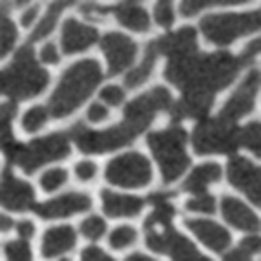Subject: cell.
I'll list each match as a JSON object with an SVG mask.
<instances>
[{
    "label": "cell",
    "instance_id": "cell-46",
    "mask_svg": "<svg viewBox=\"0 0 261 261\" xmlns=\"http://www.w3.org/2000/svg\"><path fill=\"white\" fill-rule=\"evenodd\" d=\"M249 256L251 254H247L244 249H236V251H232V253H228V254H225L223 256V259H230V261H236V259H249Z\"/></svg>",
    "mask_w": 261,
    "mask_h": 261
},
{
    "label": "cell",
    "instance_id": "cell-43",
    "mask_svg": "<svg viewBox=\"0 0 261 261\" xmlns=\"http://www.w3.org/2000/svg\"><path fill=\"white\" fill-rule=\"evenodd\" d=\"M106 116H108V111H106V108L100 104H92L90 109H88V119L94 123L102 121Z\"/></svg>",
    "mask_w": 261,
    "mask_h": 261
},
{
    "label": "cell",
    "instance_id": "cell-6",
    "mask_svg": "<svg viewBox=\"0 0 261 261\" xmlns=\"http://www.w3.org/2000/svg\"><path fill=\"white\" fill-rule=\"evenodd\" d=\"M239 132L236 121L204 118L194 130V150L197 154H233L239 149Z\"/></svg>",
    "mask_w": 261,
    "mask_h": 261
},
{
    "label": "cell",
    "instance_id": "cell-26",
    "mask_svg": "<svg viewBox=\"0 0 261 261\" xmlns=\"http://www.w3.org/2000/svg\"><path fill=\"white\" fill-rule=\"evenodd\" d=\"M220 176H222V168L218 165H215V163H206V165H202V166H197L196 170L190 173V176L184 184V190L197 194V196L199 194H204L206 185L220 180Z\"/></svg>",
    "mask_w": 261,
    "mask_h": 261
},
{
    "label": "cell",
    "instance_id": "cell-5",
    "mask_svg": "<svg viewBox=\"0 0 261 261\" xmlns=\"http://www.w3.org/2000/svg\"><path fill=\"white\" fill-rule=\"evenodd\" d=\"M185 142H187V132L180 126L147 135V144L161 168L165 184L175 182L187 170L190 159L185 152Z\"/></svg>",
    "mask_w": 261,
    "mask_h": 261
},
{
    "label": "cell",
    "instance_id": "cell-17",
    "mask_svg": "<svg viewBox=\"0 0 261 261\" xmlns=\"http://www.w3.org/2000/svg\"><path fill=\"white\" fill-rule=\"evenodd\" d=\"M156 48L158 54H165L170 56L171 59L176 57H185V56H192L197 50V35L196 30L190 28H182L176 33H170L166 37L156 40Z\"/></svg>",
    "mask_w": 261,
    "mask_h": 261
},
{
    "label": "cell",
    "instance_id": "cell-39",
    "mask_svg": "<svg viewBox=\"0 0 261 261\" xmlns=\"http://www.w3.org/2000/svg\"><path fill=\"white\" fill-rule=\"evenodd\" d=\"M123 97H125V94H123L121 88L116 85H109L102 88V92H100V99H104L106 102L111 106H118L123 100Z\"/></svg>",
    "mask_w": 261,
    "mask_h": 261
},
{
    "label": "cell",
    "instance_id": "cell-36",
    "mask_svg": "<svg viewBox=\"0 0 261 261\" xmlns=\"http://www.w3.org/2000/svg\"><path fill=\"white\" fill-rule=\"evenodd\" d=\"M154 16H156L158 24L163 26V28H170V26L173 24V7H171V4L166 2V0L156 4Z\"/></svg>",
    "mask_w": 261,
    "mask_h": 261
},
{
    "label": "cell",
    "instance_id": "cell-2",
    "mask_svg": "<svg viewBox=\"0 0 261 261\" xmlns=\"http://www.w3.org/2000/svg\"><path fill=\"white\" fill-rule=\"evenodd\" d=\"M102 80L100 66L94 59H85L73 64L61 78L59 87L48 100V113L54 118L71 114L83 100H87L94 88Z\"/></svg>",
    "mask_w": 261,
    "mask_h": 261
},
{
    "label": "cell",
    "instance_id": "cell-37",
    "mask_svg": "<svg viewBox=\"0 0 261 261\" xmlns=\"http://www.w3.org/2000/svg\"><path fill=\"white\" fill-rule=\"evenodd\" d=\"M185 206H187V210H190V211L215 213V197L207 196V194H199L196 199H190Z\"/></svg>",
    "mask_w": 261,
    "mask_h": 261
},
{
    "label": "cell",
    "instance_id": "cell-24",
    "mask_svg": "<svg viewBox=\"0 0 261 261\" xmlns=\"http://www.w3.org/2000/svg\"><path fill=\"white\" fill-rule=\"evenodd\" d=\"M171 197H175V192H156L147 197V202L156 206V210L144 222L145 230L152 227H168V225H171V220L175 216V207L168 202V199Z\"/></svg>",
    "mask_w": 261,
    "mask_h": 261
},
{
    "label": "cell",
    "instance_id": "cell-32",
    "mask_svg": "<svg viewBox=\"0 0 261 261\" xmlns=\"http://www.w3.org/2000/svg\"><path fill=\"white\" fill-rule=\"evenodd\" d=\"M80 230H82V233L87 239L97 241V239L106 232V223L102 218H99V216H90V218H87L85 222L80 225Z\"/></svg>",
    "mask_w": 261,
    "mask_h": 261
},
{
    "label": "cell",
    "instance_id": "cell-48",
    "mask_svg": "<svg viewBox=\"0 0 261 261\" xmlns=\"http://www.w3.org/2000/svg\"><path fill=\"white\" fill-rule=\"evenodd\" d=\"M126 259H128V261H150V258H147V256H144V254H139V253L130 254Z\"/></svg>",
    "mask_w": 261,
    "mask_h": 261
},
{
    "label": "cell",
    "instance_id": "cell-25",
    "mask_svg": "<svg viewBox=\"0 0 261 261\" xmlns=\"http://www.w3.org/2000/svg\"><path fill=\"white\" fill-rule=\"evenodd\" d=\"M111 12L116 19L126 28L134 32H147L149 30V16L137 2H123L119 6L111 7Z\"/></svg>",
    "mask_w": 261,
    "mask_h": 261
},
{
    "label": "cell",
    "instance_id": "cell-13",
    "mask_svg": "<svg viewBox=\"0 0 261 261\" xmlns=\"http://www.w3.org/2000/svg\"><path fill=\"white\" fill-rule=\"evenodd\" d=\"M258 88H259V71L254 69V71L247 74L244 83L239 87L236 94L227 100V104L220 111L218 118L227 119V121H237L239 118L247 114L253 109V102L256 94H258Z\"/></svg>",
    "mask_w": 261,
    "mask_h": 261
},
{
    "label": "cell",
    "instance_id": "cell-38",
    "mask_svg": "<svg viewBox=\"0 0 261 261\" xmlns=\"http://www.w3.org/2000/svg\"><path fill=\"white\" fill-rule=\"evenodd\" d=\"M6 254L9 259H30L32 258V251H30V246L26 244L24 241H14L9 242L6 246Z\"/></svg>",
    "mask_w": 261,
    "mask_h": 261
},
{
    "label": "cell",
    "instance_id": "cell-4",
    "mask_svg": "<svg viewBox=\"0 0 261 261\" xmlns=\"http://www.w3.org/2000/svg\"><path fill=\"white\" fill-rule=\"evenodd\" d=\"M48 83V74L35 61L33 48L23 45L17 50L14 63L2 71V92L14 100L38 95Z\"/></svg>",
    "mask_w": 261,
    "mask_h": 261
},
{
    "label": "cell",
    "instance_id": "cell-16",
    "mask_svg": "<svg viewBox=\"0 0 261 261\" xmlns=\"http://www.w3.org/2000/svg\"><path fill=\"white\" fill-rule=\"evenodd\" d=\"M35 204V192L28 184L12 176L11 170L6 168L2 184V206L11 211L32 210Z\"/></svg>",
    "mask_w": 261,
    "mask_h": 261
},
{
    "label": "cell",
    "instance_id": "cell-8",
    "mask_svg": "<svg viewBox=\"0 0 261 261\" xmlns=\"http://www.w3.org/2000/svg\"><path fill=\"white\" fill-rule=\"evenodd\" d=\"M71 152L68 142V135L56 134L45 139H38L30 145H23L14 158V163H17L24 170V173L32 175L35 170L43 166L45 163L57 161L63 159Z\"/></svg>",
    "mask_w": 261,
    "mask_h": 261
},
{
    "label": "cell",
    "instance_id": "cell-1",
    "mask_svg": "<svg viewBox=\"0 0 261 261\" xmlns=\"http://www.w3.org/2000/svg\"><path fill=\"white\" fill-rule=\"evenodd\" d=\"M249 61L244 57H232L228 52L220 50L210 56H185L171 59L165 76L168 82L187 90L218 92L232 83L239 69Z\"/></svg>",
    "mask_w": 261,
    "mask_h": 261
},
{
    "label": "cell",
    "instance_id": "cell-42",
    "mask_svg": "<svg viewBox=\"0 0 261 261\" xmlns=\"http://www.w3.org/2000/svg\"><path fill=\"white\" fill-rule=\"evenodd\" d=\"M42 57L43 63H50V64H56L59 61V54H57V48L54 47V43H47L45 47L42 48Z\"/></svg>",
    "mask_w": 261,
    "mask_h": 261
},
{
    "label": "cell",
    "instance_id": "cell-15",
    "mask_svg": "<svg viewBox=\"0 0 261 261\" xmlns=\"http://www.w3.org/2000/svg\"><path fill=\"white\" fill-rule=\"evenodd\" d=\"M92 206V199L85 194H64V196L52 199L43 204H33L32 210L42 218H61V216H69L80 211H87Z\"/></svg>",
    "mask_w": 261,
    "mask_h": 261
},
{
    "label": "cell",
    "instance_id": "cell-47",
    "mask_svg": "<svg viewBox=\"0 0 261 261\" xmlns=\"http://www.w3.org/2000/svg\"><path fill=\"white\" fill-rule=\"evenodd\" d=\"M38 14V6H35L30 9L28 12H24V16L21 17V23H23V26H30L35 21V17H37Z\"/></svg>",
    "mask_w": 261,
    "mask_h": 261
},
{
    "label": "cell",
    "instance_id": "cell-12",
    "mask_svg": "<svg viewBox=\"0 0 261 261\" xmlns=\"http://www.w3.org/2000/svg\"><path fill=\"white\" fill-rule=\"evenodd\" d=\"M100 47H102V52L109 64V71H108L109 76L121 73L123 69H126L128 66L134 63L137 45L134 40L130 37H126V35H123V33L104 35L102 42H100Z\"/></svg>",
    "mask_w": 261,
    "mask_h": 261
},
{
    "label": "cell",
    "instance_id": "cell-34",
    "mask_svg": "<svg viewBox=\"0 0 261 261\" xmlns=\"http://www.w3.org/2000/svg\"><path fill=\"white\" fill-rule=\"evenodd\" d=\"M16 35L17 33H16V28H14V24H12V21L4 14L2 16V38H0V42H2V50H0V54L2 56H6L12 48V45H14Z\"/></svg>",
    "mask_w": 261,
    "mask_h": 261
},
{
    "label": "cell",
    "instance_id": "cell-22",
    "mask_svg": "<svg viewBox=\"0 0 261 261\" xmlns=\"http://www.w3.org/2000/svg\"><path fill=\"white\" fill-rule=\"evenodd\" d=\"M222 211L225 220L239 230H258L259 220L246 204H242L236 197H223Z\"/></svg>",
    "mask_w": 261,
    "mask_h": 261
},
{
    "label": "cell",
    "instance_id": "cell-10",
    "mask_svg": "<svg viewBox=\"0 0 261 261\" xmlns=\"http://www.w3.org/2000/svg\"><path fill=\"white\" fill-rule=\"evenodd\" d=\"M147 236H145V242L152 251L156 253H170L173 259H189V261H206L207 258L202 256L197 251V247L180 236L178 232H175L171 228V225L163 227V232H159L156 228L145 230Z\"/></svg>",
    "mask_w": 261,
    "mask_h": 261
},
{
    "label": "cell",
    "instance_id": "cell-44",
    "mask_svg": "<svg viewBox=\"0 0 261 261\" xmlns=\"http://www.w3.org/2000/svg\"><path fill=\"white\" fill-rule=\"evenodd\" d=\"M241 249H244L247 254H253L259 251V237H247L241 242Z\"/></svg>",
    "mask_w": 261,
    "mask_h": 261
},
{
    "label": "cell",
    "instance_id": "cell-3",
    "mask_svg": "<svg viewBox=\"0 0 261 261\" xmlns=\"http://www.w3.org/2000/svg\"><path fill=\"white\" fill-rule=\"evenodd\" d=\"M152 116H142L135 119H126L119 126H113L104 132H94L85 128L83 123H78L69 130V137L76 142L80 150L85 154H100L116 150L140 135L150 125Z\"/></svg>",
    "mask_w": 261,
    "mask_h": 261
},
{
    "label": "cell",
    "instance_id": "cell-40",
    "mask_svg": "<svg viewBox=\"0 0 261 261\" xmlns=\"http://www.w3.org/2000/svg\"><path fill=\"white\" fill-rule=\"evenodd\" d=\"M82 258L85 261H111V256H108L104 253L102 249H99V247H87L85 251L82 253Z\"/></svg>",
    "mask_w": 261,
    "mask_h": 261
},
{
    "label": "cell",
    "instance_id": "cell-33",
    "mask_svg": "<svg viewBox=\"0 0 261 261\" xmlns=\"http://www.w3.org/2000/svg\"><path fill=\"white\" fill-rule=\"evenodd\" d=\"M242 0H189V2H182L180 12L184 16H194L197 11L204 9L206 6H216V4H241Z\"/></svg>",
    "mask_w": 261,
    "mask_h": 261
},
{
    "label": "cell",
    "instance_id": "cell-14",
    "mask_svg": "<svg viewBox=\"0 0 261 261\" xmlns=\"http://www.w3.org/2000/svg\"><path fill=\"white\" fill-rule=\"evenodd\" d=\"M215 94L206 90H187L184 92V97L178 102L170 106L171 119L176 123L184 118H199L204 119L213 106Z\"/></svg>",
    "mask_w": 261,
    "mask_h": 261
},
{
    "label": "cell",
    "instance_id": "cell-7",
    "mask_svg": "<svg viewBox=\"0 0 261 261\" xmlns=\"http://www.w3.org/2000/svg\"><path fill=\"white\" fill-rule=\"evenodd\" d=\"M259 11L246 14H213L201 19V32L216 45H228L237 37L253 33L259 28Z\"/></svg>",
    "mask_w": 261,
    "mask_h": 261
},
{
    "label": "cell",
    "instance_id": "cell-28",
    "mask_svg": "<svg viewBox=\"0 0 261 261\" xmlns=\"http://www.w3.org/2000/svg\"><path fill=\"white\" fill-rule=\"evenodd\" d=\"M68 6H71V2H52L50 6H48V11H47L45 17L40 21V24L35 28V32L32 33L30 42H38V40H42L43 37H47V35L54 30L56 21H57V17H59V14Z\"/></svg>",
    "mask_w": 261,
    "mask_h": 261
},
{
    "label": "cell",
    "instance_id": "cell-49",
    "mask_svg": "<svg viewBox=\"0 0 261 261\" xmlns=\"http://www.w3.org/2000/svg\"><path fill=\"white\" fill-rule=\"evenodd\" d=\"M12 227V220L11 218H7L6 215L2 216V232H7L9 228Z\"/></svg>",
    "mask_w": 261,
    "mask_h": 261
},
{
    "label": "cell",
    "instance_id": "cell-11",
    "mask_svg": "<svg viewBox=\"0 0 261 261\" xmlns=\"http://www.w3.org/2000/svg\"><path fill=\"white\" fill-rule=\"evenodd\" d=\"M228 182L249 197L253 204H261V176L259 168H256L246 158H232L227 168Z\"/></svg>",
    "mask_w": 261,
    "mask_h": 261
},
{
    "label": "cell",
    "instance_id": "cell-19",
    "mask_svg": "<svg viewBox=\"0 0 261 261\" xmlns=\"http://www.w3.org/2000/svg\"><path fill=\"white\" fill-rule=\"evenodd\" d=\"M97 38H99V33H97L95 28L78 23L73 17L64 21L61 43H63V50L66 54L85 50L87 47H90L92 43L97 42Z\"/></svg>",
    "mask_w": 261,
    "mask_h": 261
},
{
    "label": "cell",
    "instance_id": "cell-31",
    "mask_svg": "<svg viewBox=\"0 0 261 261\" xmlns=\"http://www.w3.org/2000/svg\"><path fill=\"white\" fill-rule=\"evenodd\" d=\"M135 239H137V232L132 227H126L125 225V227H119L114 230L111 237H109V242H111L114 249H123V247L134 244Z\"/></svg>",
    "mask_w": 261,
    "mask_h": 261
},
{
    "label": "cell",
    "instance_id": "cell-20",
    "mask_svg": "<svg viewBox=\"0 0 261 261\" xmlns=\"http://www.w3.org/2000/svg\"><path fill=\"white\" fill-rule=\"evenodd\" d=\"M185 225L196 233L199 241L216 253H222L230 246V233L211 220H185Z\"/></svg>",
    "mask_w": 261,
    "mask_h": 261
},
{
    "label": "cell",
    "instance_id": "cell-18",
    "mask_svg": "<svg viewBox=\"0 0 261 261\" xmlns=\"http://www.w3.org/2000/svg\"><path fill=\"white\" fill-rule=\"evenodd\" d=\"M171 104H173V100H171L170 92L165 87H156L150 92H147V94L137 97L130 104H126L125 116L126 119L152 116L154 111H158V109H170Z\"/></svg>",
    "mask_w": 261,
    "mask_h": 261
},
{
    "label": "cell",
    "instance_id": "cell-35",
    "mask_svg": "<svg viewBox=\"0 0 261 261\" xmlns=\"http://www.w3.org/2000/svg\"><path fill=\"white\" fill-rule=\"evenodd\" d=\"M66 178H68L66 170H50L40 178V184H42L43 190L52 192V190H56L59 185H63L66 182Z\"/></svg>",
    "mask_w": 261,
    "mask_h": 261
},
{
    "label": "cell",
    "instance_id": "cell-21",
    "mask_svg": "<svg viewBox=\"0 0 261 261\" xmlns=\"http://www.w3.org/2000/svg\"><path fill=\"white\" fill-rule=\"evenodd\" d=\"M102 197V207L104 213L111 218H118V216H135L144 207V199L132 197V196H119L111 190H102L100 192Z\"/></svg>",
    "mask_w": 261,
    "mask_h": 261
},
{
    "label": "cell",
    "instance_id": "cell-29",
    "mask_svg": "<svg viewBox=\"0 0 261 261\" xmlns=\"http://www.w3.org/2000/svg\"><path fill=\"white\" fill-rule=\"evenodd\" d=\"M259 123L253 121L247 126L241 128L239 132V145H244V147L251 149L256 156L261 154V147H259Z\"/></svg>",
    "mask_w": 261,
    "mask_h": 261
},
{
    "label": "cell",
    "instance_id": "cell-45",
    "mask_svg": "<svg viewBox=\"0 0 261 261\" xmlns=\"http://www.w3.org/2000/svg\"><path fill=\"white\" fill-rule=\"evenodd\" d=\"M17 232H19V236L23 239H30L35 233V227L32 222H21L17 225Z\"/></svg>",
    "mask_w": 261,
    "mask_h": 261
},
{
    "label": "cell",
    "instance_id": "cell-23",
    "mask_svg": "<svg viewBox=\"0 0 261 261\" xmlns=\"http://www.w3.org/2000/svg\"><path fill=\"white\" fill-rule=\"evenodd\" d=\"M74 242H76V233H74V230L69 225H66V227H54L47 230L45 236H43L42 253L45 258L63 254L66 251L73 249Z\"/></svg>",
    "mask_w": 261,
    "mask_h": 261
},
{
    "label": "cell",
    "instance_id": "cell-27",
    "mask_svg": "<svg viewBox=\"0 0 261 261\" xmlns=\"http://www.w3.org/2000/svg\"><path fill=\"white\" fill-rule=\"evenodd\" d=\"M156 56H158L156 43L150 42L147 45V48H145V56H144L142 64H140L137 69H134L132 73H128V76L125 78V85L128 88H135V87L142 85L145 80L149 78V74H150V71H152V68H154Z\"/></svg>",
    "mask_w": 261,
    "mask_h": 261
},
{
    "label": "cell",
    "instance_id": "cell-41",
    "mask_svg": "<svg viewBox=\"0 0 261 261\" xmlns=\"http://www.w3.org/2000/svg\"><path fill=\"white\" fill-rule=\"evenodd\" d=\"M76 170V175L80 176L82 180H90L92 176L95 175V165L94 163H90V161H83V163H80V165L74 168Z\"/></svg>",
    "mask_w": 261,
    "mask_h": 261
},
{
    "label": "cell",
    "instance_id": "cell-9",
    "mask_svg": "<svg viewBox=\"0 0 261 261\" xmlns=\"http://www.w3.org/2000/svg\"><path fill=\"white\" fill-rule=\"evenodd\" d=\"M106 180L125 189H139L149 184L150 165L142 154L128 152L113 159L106 168Z\"/></svg>",
    "mask_w": 261,
    "mask_h": 261
},
{
    "label": "cell",
    "instance_id": "cell-30",
    "mask_svg": "<svg viewBox=\"0 0 261 261\" xmlns=\"http://www.w3.org/2000/svg\"><path fill=\"white\" fill-rule=\"evenodd\" d=\"M47 118H48L47 109L40 108V106L32 108L23 118V128L26 132H37L40 126H43V123L47 121Z\"/></svg>",
    "mask_w": 261,
    "mask_h": 261
}]
</instances>
